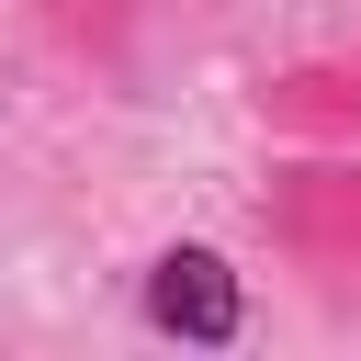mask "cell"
I'll return each mask as SVG.
<instances>
[{
	"label": "cell",
	"instance_id": "obj_4",
	"mask_svg": "<svg viewBox=\"0 0 361 361\" xmlns=\"http://www.w3.org/2000/svg\"><path fill=\"white\" fill-rule=\"evenodd\" d=\"M180 316L214 327V338L237 327V282H226L214 248H169V259H158V327H180Z\"/></svg>",
	"mask_w": 361,
	"mask_h": 361
},
{
	"label": "cell",
	"instance_id": "obj_2",
	"mask_svg": "<svg viewBox=\"0 0 361 361\" xmlns=\"http://www.w3.org/2000/svg\"><path fill=\"white\" fill-rule=\"evenodd\" d=\"M248 113L293 147H361V56H293V68H259Z\"/></svg>",
	"mask_w": 361,
	"mask_h": 361
},
{
	"label": "cell",
	"instance_id": "obj_3",
	"mask_svg": "<svg viewBox=\"0 0 361 361\" xmlns=\"http://www.w3.org/2000/svg\"><path fill=\"white\" fill-rule=\"evenodd\" d=\"M45 11V34L90 68V79H124L135 68V0H34Z\"/></svg>",
	"mask_w": 361,
	"mask_h": 361
},
{
	"label": "cell",
	"instance_id": "obj_1",
	"mask_svg": "<svg viewBox=\"0 0 361 361\" xmlns=\"http://www.w3.org/2000/svg\"><path fill=\"white\" fill-rule=\"evenodd\" d=\"M259 237H271L305 282L361 293V158H350V147L271 158V180H259Z\"/></svg>",
	"mask_w": 361,
	"mask_h": 361
}]
</instances>
